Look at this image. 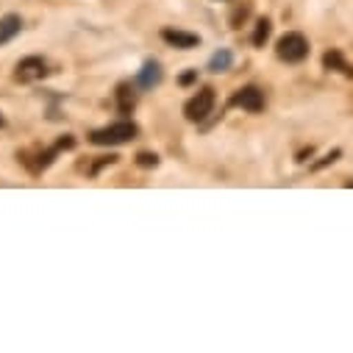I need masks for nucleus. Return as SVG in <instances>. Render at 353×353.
Returning <instances> with one entry per match:
<instances>
[{
    "instance_id": "14",
    "label": "nucleus",
    "mask_w": 353,
    "mask_h": 353,
    "mask_svg": "<svg viewBox=\"0 0 353 353\" xmlns=\"http://www.w3.org/2000/svg\"><path fill=\"white\" fill-rule=\"evenodd\" d=\"M137 164H139V167H156V164H159V156L142 150V153H137Z\"/></svg>"
},
{
    "instance_id": "3",
    "label": "nucleus",
    "mask_w": 353,
    "mask_h": 353,
    "mask_svg": "<svg viewBox=\"0 0 353 353\" xmlns=\"http://www.w3.org/2000/svg\"><path fill=\"white\" fill-rule=\"evenodd\" d=\"M214 90L212 86H203V90L198 92V95H192L190 101H187V106H184V114H187V120H192V123H201V120H206L209 114H212V109H214Z\"/></svg>"
},
{
    "instance_id": "13",
    "label": "nucleus",
    "mask_w": 353,
    "mask_h": 353,
    "mask_svg": "<svg viewBox=\"0 0 353 353\" xmlns=\"http://www.w3.org/2000/svg\"><path fill=\"white\" fill-rule=\"evenodd\" d=\"M248 14H250V6H248V3H245V6H236V9H234V14H231V26H234V28H239V23H242Z\"/></svg>"
},
{
    "instance_id": "7",
    "label": "nucleus",
    "mask_w": 353,
    "mask_h": 353,
    "mask_svg": "<svg viewBox=\"0 0 353 353\" xmlns=\"http://www.w3.org/2000/svg\"><path fill=\"white\" fill-rule=\"evenodd\" d=\"M159 81H161V64L153 61V59H148L142 64V70L137 72V86H142V90H153Z\"/></svg>"
},
{
    "instance_id": "5",
    "label": "nucleus",
    "mask_w": 353,
    "mask_h": 353,
    "mask_svg": "<svg viewBox=\"0 0 353 353\" xmlns=\"http://www.w3.org/2000/svg\"><path fill=\"white\" fill-rule=\"evenodd\" d=\"M42 75H48V64H45V59H39V56L23 59V61L17 64V72H14V78L23 81V83L37 81V78H42Z\"/></svg>"
},
{
    "instance_id": "6",
    "label": "nucleus",
    "mask_w": 353,
    "mask_h": 353,
    "mask_svg": "<svg viewBox=\"0 0 353 353\" xmlns=\"http://www.w3.org/2000/svg\"><path fill=\"white\" fill-rule=\"evenodd\" d=\"M161 39L172 48H179V50H192L201 45V37L198 34H190V31H179V28H164L161 31Z\"/></svg>"
},
{
    "instance_id": "17",
    "label": "nucleus",
    "mask_w": 353,
    "mask_h": 353,
    "mask_svg": "<svg viewBox=\"0 0 353 353\" xmlns=\"http://www.w3.org/2000/svg\"><path fill=\"white\" fill-rule=\"evenodd\" d=\"M0 128H6V117L3 114H0Z\"/></svg>"
},
{
    "instance_id": "8",
    "label": "nucleus",
    "mask_w": 353,
    "mask_h": 353,
    "mask_svg": "<svg viewBox=\"0 0 353 353\" xmlns=\"http://www.w3.org/2000/svg\"><path fill=\"white\" fill-rule=\"evenodd\" d=\"M20 31H23V20H20V14H6V17H0V45H9Z\"/></svg>"
},
{
    "instance_id": "4",
    "label": "nucleus",
    "mask_w": 353,
    "mask_h": 353,
    "mask_svg": "<svg viewBox=\"0 0 353 353\" xmlns=\"http://www.w3.org/2000/svg\"><path fill=\"white\" fill-rule=\"evenodd\" d=\"M231 106H236V109H245V112L256 114V112H261V109H264V92L259 90V86H242V90H236V92H234Z\"/></svg>"
},
{
    "instance_id": "12",
    "label": "nucleus",
    "mask_w": 353,
    "mask_h": 353,
    "mask_svg": "<svg viewBox=\"0 0 353 353\" xmlns=\"http://www.w3.org/2000/svg\"><path fill=\"white\" fill-rule=\"evenodd\" d=\"M270 31H273V23H270L268 17H261V20L256 23V31H253V45H256V48H264V42L270 39Z\"/></svg>"
},
{
    "instance_id": "9",
    "label": "nucleus",
    "mask_w": 353,
    "mask_h": 353,
    "mask_svg": "<svg viewBox=\"0 0 353 353\" xmlns=\"http://www.w3.org/2000/svg\"><path fill=\"white\" fill-rule=\"evenodd\" d=\"M114 98H117V109H120V114H131V112H134V106H137V95H134V86H131V83H120V86H117V92H114Z\"/></svg>"
},
{
    "instance_id": "2",
    "label": "nucleus",
    "mask_w": 353,
    "mask_h": 353,
    "mask_svg": "<svg viewBox=\"0 0 353 353\" xmlns=\"http://www.w3.org/2000/svg\"><path fill=\"white\" fill-rule=\"evenodd\" d=\"M276 53H279V59L287 61V64H301V61L309 56V42H306L303 34L290 31V34H284V37L279 39Z\"/></svg>"
},
{
    "instance_id": "10",
    "label": "nucleus",
    "mask_w": 353,
    "mask_h": 353,
    "mask_svg": "<svg viewBox=\"0 0 353 353\" xmlns=\"http://www.w3.org/2000/svg\"><path fill=\"white\" fill-rule=\"evenodd\" d=\"M323 64H325V70H336V72H345L347 78H353V67L345 61V56H342V50H328L325 56H323Z\"/></svg>"
},
{
    "instance_id": "16",
    "label": "nucleus",
    "mask_w": 353,
    "mask_h": 353,
    "mask_svg": "<svg viewBox=\"0 0 353 353\" xmlns=\"http://www.w3.org/2000/svg\"><path fill=\"white\" fill-rule=\"evenodd\" d=\"M195 81H198V70H190V72H184V75L179 78L181 86H190V83H195Z\"/></svg>"
},
{
    "instance_id": "15",
    "label": "nucleus",
    "mask_w": 353,
    "mask_h": 353,
    "mask_svg": "<svg viewBox=\"0 0 353 353\" xmlns=\"http://www.w3.org/2000/svg\"><path fill=\"white\" fill-rule=\"evenodd\" d=\"M339 156H342V150H331V153H328V156H325V159H320V161H317V164H314V167H312V170H323V167H325V164H334V161H336V159H339Z\"/></svg>"
},
{
    "instance_id": "11",
    "label": "nucleus",
    "mask_w": 353,
    "mask_h": 353,
    "mask_svg": "<svg viewBox=\"0 0 353 353\" xmlns=\"http://www.w3.org/2000/svg\"><path fill=\"white\" fill-rule=\"evenodd\" d=\"M231 64H234V53H231V50H225V48H223V50H217V53L209 59V70H212V72H225Z\"/></svg>"
},
{
    "instance_id": "1",
    "label": "nucleus",
    "mask_w": 353,
    "mask_h": 353,
    "mask_svg": "<svg viewBox=\"0 0 353 353\" xmlns=\"http://www.w3.org/2000/svg\"><path fill=\"white\" fill-rule=\"evenodd\" d=\"M137 134H139L137 123L120 120V123H112V125H106V128L92 131V134H90V142H92V145H101V148H103V145H123V142H131Z\"/></svg>"
}]
</instances>
